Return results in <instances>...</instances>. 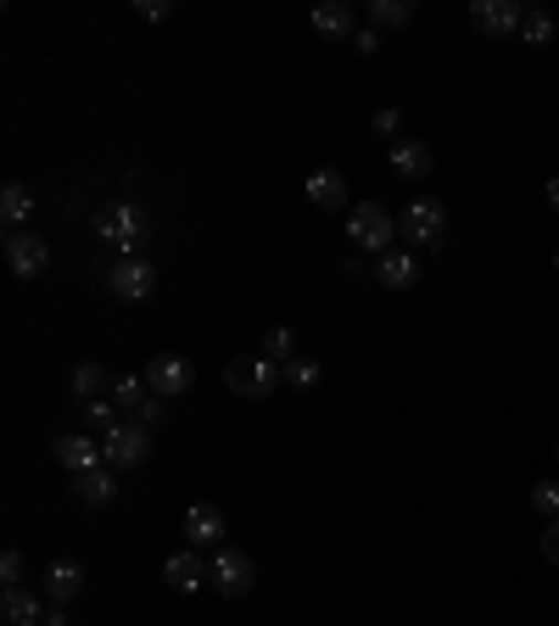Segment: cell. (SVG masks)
I'll use <instances>...</instances> for the list:
<instances>
[{
    "label": "cell",
    "instance_id": "cell-1",
    "mask_svg": "<svg viewBox=\"0 0 559 626\" xmlns=\"http://www.w3.org/2000/svg\"><path fill=\"white\" fill-rule=\"evenodd\" d=\"M224 381H230V392H235V397L263 403V397H274V392H280L286 370H280L274 358H263V352H241V358H230V364H224Z\"/></svg>",
    "mask_w": 559,
    "mask_h": 626
},
{
    "label": "cell",
    "instance_id": "cell-2",
    "mask_svg": "<svg viewBox=\"0 0 559 626\" xmlns=\"http://www.w3.org/2000/svg\"><path fill=\"white\" fill-rule=\"evenodd\" d=\"M102 454L113 470H140L151 459V425L140 420H118L113 431H102Z\"/></svg>",
    "mask_w": 559,
    "mask_h": 626
},
{
    "label": "cell",
    "instance_id": "cell-3",
    "mask_svg": "<svg viewBox=\"0 0 559 626\" xmlns=\"http://www.w3.org/2000/svg\"><path fill=\"white\" fill-rule=\"evenodd\" d=\"M146 386H151V397H162V403H173V397H184L197 386V370H191V358H179V352H157V358H146Z\"/></svg>",
    "mask_w": 559,
    "mask_h": 626
},
{
    "label": "cell",
    "instance_id": "cell-4",
    "mask_svg": "<svg viewBox=\"0 0 559 626\" xmlns=\"http://www.w3.org/2000/svg\"><path fill=\"white\" fill-rule=\"evenodd\" d=\"M347 235H352V246H363V252H392L398 219H392L381 202H358V208L347 213Z\"/></svg>",
    "mask_w": 559,
    "mask_h": 626
},
{
    "label": "cell",
    "instance_id": "cell-5",
    "mask_svg": "<svg viewBox=\"0 0 559 626\" xmlns=\"http://www.w3.org/2000/svg\"><path fill=\"white\" fill-rule=\"evenodd\" d=\"M398 235L414 241V246H442V235H447V208L431 202V197L409 202V208L398 213Z\"/></svg>",
    "mask_w": 559,
    "mask_h": 626
},
{
    "label": "cell",
    "instance_id": "cell-6",
    "mask_svg": "<svg viewBox=\"0 0 559 626\" xmlns=\"http://www.w3.org/2000/svg\"><path fill=\"white\" fill-rule=\"evenodd\" d=\"M107 286H113L124 303H146V297L157 291V263H151V257H140V252H129V257H118V263H113Z\"/></svg>",
    "mask_w": 559,
    "mask_h": 626
},
{
    "label": "cell",
    "instance_id": "cell-7",
    "mask_svg": "<svg viewBox=\"0 0 559 626\" xmlns=\"http://www.w3.org/2000/svg\"><path fill=\"white\" fill-rule=\"evenodd\" d=\"M208 571H213V587H219L224 598H246V593H252V582H257V565H252L241 549H219Z\"/></svg>",
    "mask_w": 559,
    "mask_h": 626
},
{
    "label": "cell",
    "instance_id": "cell-8",
    "mask_svg": "<svg viewBox=\"0 0 559 626\" xmlns=\"http://www.w3.org/2000/svg\"><path fill=\"white\" fill-rule=\"evenodd\" d=\"M520 23H526V12L515 0H476L471 7V29L487 40H509V34H520Z\"/></svg>",
    "mask_w": 559,
    "mask_h": 626
},
{
    "label": "cell",
    "instance_id": "cell-9",
    "mask_svg": "<svg viewBox=\"0 0 559 626\" xmlns=\"http://www.w3.org/2000/svg\"><path fill=\"white\" fill-rule=\"evenodd\" d=\"M7 263H12V275H23V280H34V275H45V263H51V246L34 235V230H12L7 235Z\"/></svg>",
    "mask_w": 559,
    "mask_h": 626
},
{
    "label": "cell",
    "instance_id": "cell-10",
    "mask_svg": "<svg viewBox=\"0 0 559 626\" xmlns=\"http://www.w3.org/2000/svg\"><path fill=\"white\" fill-rule=\"evenodd\" d=\"M102 235H107V241H118V246H124V257H129L135 246H146L151 219H146L140 208H107V213H102Z\"/></svg>",
    "mask_w": 559,
    "mask_h": 626
},
{
    "label": "cell",
    "instance_id": "cell-11",
    "mask_svg": "<svg viewBox=\"0 0 559 626\" xmlns=\"http://www.w3.org/2000/svg\"><path fill=\"white\" fill-rule=\"evenodd\" d=\"M162 582H168L173 593H197L202 582H213V571H208V560H202L197 549H179V554L162 560Z\"/></svg>",
    "mask_w": 559,
    "mask_h": 626
},
{
    "label": "cell",
    "instance_id": "cell-12",
    "mask_svg": "<svg viewBox=\"0 0 559 626\" xmlns=\"http://www.w3.org/2000/svg\"><path fill=\"white\" fill-rule=\"evenodd\" d=\"M184 543H191L197 554H219V543H224V509H213V503H197L191 514H184Z\"/></svg>",
    "mask_w": 559,
    "mask_h": 626
},
{
    "label": "cell",
    "instance_id": "cell-13",
    "mask_svg": "<svg viewBox=\"0 0 559 626\" xmlns=\"http://www.w3.org/2000/svg\"><path fill=\"white\" fill-rule=\"evenodd\" d=\"M56 459L73 470V476H84V470H96V465H107V454H102V442H89L84 431H67V436H56Z\"/></svg>",
    "mask_w": 559,
    "mask_h": 626
},
{
    "label": "cell",
    "instance_id": "cell-14",
    "mask_svg": "<svg viewBox=\"0 0 559 626\" xmlns=\"http://www.w3.org/2000/svg\"><path fill=\"white\" fill-rule=\"evenodd\" d=\"M45 609H51V598H40L29 587H7V598H0L7 626H45Z\"/></svg>",
    "mask_w": 559,
    "mask_h": 626
},
{
    "label": "cell",
    "instance_id": "cell-15",
    "mask_svg": "<svg viewBox=\"0 0 559 626\" xmlns=\"http://www.w3.org/2000/svg\"><path fill=\"white\" fill-rule=\"evenodd\" d=\"M73 492H78V503H84V509H102V503H113V498H118V470H113V465L84 470V476H73Z\"/></svg>",
    "mask_w": 559,
    "mask_h": 626
},
{
    "label": "cell",
    "instance_id": "cell-16",
    "mask_svg": "<svg viewBox=\"0 0 559 626\" xmlns=\"http://www.w3.org/2000/svg\"><path fill=\"white\" fill-rule=\"evenodd\" d=\"M376 280H381L387 291H409V286H420V257H414V252H381Z\"/></svg>",
    "mask_w": 559,
    "mask_h": 626
},
{
    "label": "cell",
    "instance_id": "cell-17",
    "mask_svg": "<svg viewBox=\"0 0 559 626\" xmlns=\"http://www.w3.org/2000/svg\"><path fill=\"white\" fill-rule=\"evenodd\" d=\"M392 173L398 179H431V146L425 140H392Z\"/></svg>",
    "mask_w": 559,
    "mask_h": 626
},
{
    "label": "cell",
    "instance_id": "cell-18",
    "mask_svg": "<svg viewBox=\"0 0 559 626\" xmlns=\"http://www.w3.org/2000/svg\"><path fill=\"white\" fill-rule=\"evenodd\" d=\"M84 593V571H78V560H56L51 571H45V598L51 604H73Z\"/></svg>",
    "mask_w": 559,
    "mask_h": 626
},
{
    "label": "cell",
    "instance_id": "cell-19",
    "mask_svg": "<svg viewBox=\"0 0 559 626\" xmlns=\"http://www.w3.org/2000/svg\"><path fill=\"white\" fill-rule=\"evenodd\" d=\"M314 34H325V40H347V34H358V18H352L347 0H325V7H314Z\"/></svg>",
    "mask_w": 559,
    "mask_h": 626
},
{
    "label": "cell",
    "instance_id": "cell-20",
    "mask_svg": "<svg viewBox=\"0 0 559 626\" xmlns=\"http://www.w3.org/2000/svg\"><path fill=\"white\" fill-rule=\"evenodd\" d=\"M308 202L325 208V213H336V208L347 202V173H341V168H319V173L308 179Z\"/></svg>",
    "mask_w": 559,
    "mask_h": 626
},
{
    "label": "cell",
    "instance_id": "cell-21",
    "mask_svg": "<svg viewBox=\"0 0 559 626\" xmlns=\"http://www.w3.org/2000/svg\"><path fill=\"white\" fill-rule=\"evenodd\" d=\"M113 375H107V364H78L73 370V392H78V403H96V397H113Z\"/></svg>",
    "mask_w": 559,
    "mask_h": 626
},
{
    "label": "cell",
    "instance_id": "cell-22",
    "mask_svg": "<svg viewBox=\"0 0 559 626\" xmlns=\"http://www.w3.org/2000/svg\"><path fill=\"white\" fill-rule=\"evenodd\" d=\"M113 403L135 420L146 403H151V386H146V375H118V386H113Z\"/></svg>",
    "mask_w": 559,
    "mask_h": 626
},
{
    "label": "cell",
    "instance_id": "cell-23",
    "mask_svg": "<svg viewBox=\"0 0 559 626\" xmlns=\"http://www.w3.org/2000/svg\"><path fill=\"white\" fill-rule=\"evenodd\" d=\"M414 23V0H376L369 7V29H403Z\"/></svg>",
    "mask_w": 559,
    "mask_h": 626
},
{
    "label": "cell",
    "instance_id": "cell-24",
    "mask_svg": "<svg viewBox=\"0 0 559 626\" xmlns=\"http://www.w3.org/2000/svg\"><path fill=\"white\" fill-rule=\"evenodd\" d=\"M263 358H274V364H280V370H286V364H292V358H303V352H297V336H292L286 325H274V330L263 336Z\"/></svg>",
    "mask_w": 559,
    "mask_h": 626
},
{
    "label": "cell",
    "instance_id": "cell-25",
    "mask_svg": "<svg viewBox=\"0 0 559 626\" xmlns=\"http://www.w3.org/2000/svg\"><path fill=\"white\" fill-rule=\"evenodd\" d=\"M29 213H34L29 185H7V191H0V219H7V224H29Z\"/></svg>",
    "mask_w": 559,
    "mask_h": 626
},
{
    "label": "cell",
    "instance_id": "cell-26",
    "mask_svg": "<svg viewBox=\"0 0 559 626\" xmlns=\"http://www.w3.org/2000/svg\"><path fill=\"white\" fill-rule=\"evenodd\" d=\"M520 34H526V45H548V40H553V18H548V12H526Z\"/></svg>",
    "mask_w": 559,
    "mask_h": 626
},
{
    "label": "cell",
    "instance_id": "cell-27",
    "mask_svg": "<svg viewBox=\"0 0 559 626\" xmlns=\"http://www.w3.org/2000/svg\"><path fill=\"white\" fill-rule=\"evenodd\" d=\"M531 509L553 520V514H559V481H537V487H531Z\"/></svg>",
    "mask_w": 559,
    "mask_h": 626
},
{
    "label": "cell",
    "instance_id": "cell-28",
    "mask_svg": "<svg viewBox=\"0 0 559 626\" xmlns=\"http://www.w3.org/2000/svg\"><path fill=\"white\" fill-rule=\"evenodd\" d=\"M286 381L308 392V386H319V364H314V358H292V364H286Z\"/></svg>",
    "mask_w": 559,
    "mask_h": 626
},
{
    "label": "cell",
    "instance_id": "cell-29",
    "mask_svg": "<svg viewBox=\"0 0 559 626\" xmlns=\"http://www.w3.org/2000/svg\"><path fill=\"white\" fill-rule=\"evenodd\" d=\"M0 582H7V587H23V554H18V549L0 554Z\"/></svg>",
    "mask_w": 559,
    "mask_h": 626
},
{
    "label": "cell",
    "instance_id": "cell-30",
    "mask_svg": "<svg viewBox=\"0 0 559 626\" xmlns=\"http://www.w3.org/2000/svg\"><path fill=\"white\" fill-rule=\"evenodd\" d=\"M352 51H358V56H376V51H381V29H358V34H352Z\"/></svg>",
    "mask_w": 559,
    "mask_h": 626
},
{
    "label": "cell",
    "instance_id": "cell-31",
    "mask_svg": "<svg viewBox=\"0 0 559 626\" xmlns=\"http://www.w3.org/2000/svg\"><path fill=\"white\" fill-rule=\"evenodd\" d=\"M542 560L548 565H559V514L548 520V531H542Z\"/></svg>",
    "mask_w": 559,
    "mask_h": 626
},
{
    "label": "cell",
    "instance_id": "cell-32",
    "mask_svg": "<svg viewBox=\"0 0 559 626\" xmlns=\"http://www.w3.org/2000/svg\"><path fill=\"white\" fill-rule=\"evenodd\" d=\"M398 129H403V118H398V107H381V113H376V135H387V140H392Z\"/></svg>",
    "mask_w": 559,
    "mask_h": 626
},
{
    "label": "cell",
    "instance_id": "cell-33",
    "mask_svg": "<svg viewBox=\"0 0 559 626\" xmlns=\"http://www.w3.org/2000/svg\"><path fill=\"white\" fill-rule=\"evenodd\" d=\"M140 18H151V23L173 18V0H140Z\"/></svg>",
    "mask_w": 559,
    "mask_h": 626
},
{
    "label": "cell",
    "instance_id": "cell-34",
    "mask_svg": "<svg viewBox=\"0 0 559 626\" xmlns=\"http://www.w3.org/2000/svg\"><path fill=\"white\" fill-rule=\"evenodd\" d=\"M162 414H168V403H162V397H151V403H146V409H140L135 420H140V425H157Z\"/></svg>",
    "mask_w": 559,
    "mask_h": 626
},
{
    "label": "cell",
    "instance_id": "cell-35",
    "mask_svg": "<svg viewBox=\"0 0 559 626\" xmlns=\"http://www.w3.org/2000/svg\"><path fill=\"white\" fill-rule=\"evenodd\" d=\"M45 626H67V604H51L45 609Z\"/></svg>",
    "mask_w": 559,
    "mask_h": 626
},
{
    "label": "cell",
    "instance_id": "cell-36",
    "mask_svg": "<svg viewBox=\"0 0 559 626\" xmlns=\"http://www.w3.org/2000/svg\"><path fill=\"white\" fill-rule=\"evenodd\" d=\"M548 208L559 213V179H548Z\"/></svg>",
    "mask_w": 559,
    "mask_h": 626
},
{
    "label": "cell",
    "instance_id": "cell-37",
    "mask_svg": "<svg viewBox=\"0 0 559 626\" xmlns=\"http://www.w3.org/2000/svg\"><path fill=\"white\" fill-rule=\"evenodd\" d=\"M553 459H559V447H553Z\"/></svg>",
    "mask_w": 559,
    "mask_h": 626
},
{
    "label": "cell",
    "instance_id": "cell-38",
    "mask_svg": "<svg viewBox=\"0 0 559 626\" xmlns=\"http://www.w3.org/2000/svg\"><path fill=\"white\" fill-rule=\"evenodd\" d=\"M553 263H559V252H553Z\"/></svg>",
    "mask_w": 559,
    "mask_h": 626
}]
</instances>
